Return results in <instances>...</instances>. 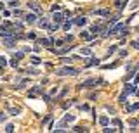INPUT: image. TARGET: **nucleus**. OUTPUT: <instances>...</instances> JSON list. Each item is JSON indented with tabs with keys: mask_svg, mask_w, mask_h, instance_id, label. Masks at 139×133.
Instances as JSON below:
<instances>
[{
	"mask_svg": "<svg viewBox=\"0 0 139 133\" xmlns=\"http://www.w3.org/2000/svg\"><path fill=\"white\" fill-rule=\"evenodd\" d=\"M78 73V69H75V67H70V66H64V67H59V69H56V74L59 76H73Z\"/></svg>",
	"mask_w": 139,
	"mask_h": 133,
	"instance_id": "1",
	"label": "nucleus"
},
{
	"mask_svg": "<svg viewBox=\"0 0 139 133\" xmlns=\"http://www.w3.org/2000/svg\"><path fill=\"white\" fill-rule=\"evenodd\" d=\"M99 83H101V80H87V81H84V83L78 85V90L87 88V86H96V85H99Z\"/></svg>",
	"mask_w": 139,
	"mask_h": 133,
	"instance_id": "2",
	"label": "nucleus"
},
{
	"mask_svg": "<svg viewBox=\"0 0 139 133\" xmlns=\"http://www.w3.org/2000/svg\"><path fill=\"white\" fill-rule=\"evenodd\" d=\"M73 121H75V116H73V114H66V116L63 118V121L59 123V128H64L68 123H73Z\"/></svg>",
	"mask_w": 139,
	"mask_h": 133,
	"instance_id": "3",
	"label": "nucleus"
},
{
	"mask_svg": "<svg viewBox=\"0 0 139 133\" xmlns=\"http://www.w3.org/2000/svg\"><path fill=\"white\" fill-rule=\"evenodd\" d=\"M123 28H125V24H122V23H118V24H117L115 28H111V29L108 31V35H118V31H122Z\"/></svg>",
	"mask_w": 139,
	"mask_h": 133,
	"instance_id": "4",
	"label": "nucleus"
},
{
	"mask_svg": "<svg viewBox=\"0 0 139 133\" xmlns=\"http://www.w3.org/2000/svg\"><path fill=\"white\" fill-rule=\"evenodd\" d=\"M73 23H75L77 26H85V24H87V19L84 17V16H80V17H77L75 21H73Z\"/></svg>",
	"mask_w": 139,
	"mask_h": 133,
	"instance_id": "5",
	"label": "nucleus"
},
{
	"mask_svg": "<svg viewBox=\"0 0 139 133\" xmlns=\"http://www.w3.org/2000/svg\"><path fill=\"white\" fill-rule=\"evenodd\" d=\"M123 92H125L127 95H129V93H136V86H134V85H129V83H127V85L123 86Z\"/></svg>",
	"mask_w": 139,
	"mask_h": 133,
	"instance_id": "6",
	"label": "nucleus"
},
{
	"mask_svg": "<svg viewBox=\"0 0 139 133\" xmlns=\"http://www.w3.org/2000/svg\"><path fill=\"white\" fill-rule=\"evenodd\" d=\"M80 36L84 38V40H92V38H94V35H92L90 31H82V33H80Z\"/></svg>",
	"mask_w": 139,
	"mask_h": 133,
	"instance_id": "7",
	"label": "nucleus"
},
{
	"mask_svg": "<svg viewBox=\"0 0 139 133\" xmlns=\"http://www.w3.org/2000/svg\"><path fill=\"white\" fill-rule=\"evenodd\" d=\"M94 14H98V16H108L109 10L108 9H96V10H94Z\"/></svg>",
	"mask_w": 139,
	"mask_h": 133,
	"instance_id": "8",
	"label": "nucleus"
},
{
	"mask_svg": "<svg viewBox=\"0 0 139 133\" xmlns=\"http://www.w3.org/2000/svg\"><path fill=\"white\" fill-rule=\"evenodd\" d=\"M118 102H120L122 105H127V93H125V92H123V93L118 97Z\"/></svg>",
	"mask_w": 139,
	"mask_h": 133,
	"instance_id": "9",
	"label": "nucleus"
},
{
	"mask_svg": "<svg viewBox=\"0 0 139 133\" xmlns=\"http://www.w3.org/2000/svg\"><path fill=\"white\" fill-rule=\"evenodd\" d=\"M24 19H26V23H35V21H37V16H35V14H26Z\"/></svg>",
	"mask_w": 139,
	"mask_h": 133,
	"instance_id": "10",
	"label": "nucleus"
},
{
	"mask_svg": "<svg viewBox=\"0 0 139 133\" xmlns=\"http://www.w3.org/2000/svg\"><path fill=\"white\" fill-rule=\"evenodd\" d=\"M40 43H42L44 47H50V45H52V40H50V38H42Z\"/></svg>",
	"mask_w": 139,
	"mask_h": 133,
	"instance_id": "11",
	"label": "nucleus"
},
{
	"mask_svg": "<svg viewBox=\"0 0 139 133\" xmlns=\"http://www.w3.org/2000/svg\"><path fill=\"white\" fill-rule=\"evenodd\" d=\"M28 5H30V9H33L35 12H37V14H42V10H40V7L37 5V4H35V2H31V4H28Z\"/></svg>",
	"mask_w": 139,
	"mask_h": 133,
	"instance_id": "12",
	"label": "nucleus"
},
{
	"mask_svg": "<svg viewBox=\"0 0 139 133\" xmlns=\"http://www.w3.org/2000/svg\"><path fill=\"white\" fill-rule=\"evenodd\" d=\"M4 43H5L7 47H12V45H16V40H14V38H5Z\"/></svg>",
	"mask_w": 139,
	"mask_h": 133,
	"instance_id": "13",
	"label": "nucleus"
},
{
	"mask_svg": "<svg viewBox=\"0 0 139 133\" xmlns=\"http://www.w3.org/2000/svg\"><path fill=\"white\" fill-rule=\"evenodd\" d=\"M99 123L103 124V126H108V123H109L108 116H101V118H99Z\"/></svg>",
	"mask_w": 139,
	"mask_h": 133,
	"instance_id": "14",
	"label": "nucleus"
},
{
	"mask_svg": "<svg viewBox=\"0 0 139 133\" xmlns=\"http://www.w3.org/2000/svg\"><path fill=\"white\" fill-rule=\"evenodd\" d=\"M52 19H54V23H63V14H54Z\"/></svg>",
	"mask_w": 139,
	"mask_h": 133,
	"instance_id": "15",
	"label": "nucleus"
},
{
	"mask_svg": "<svg viewBox=\"0 0 139 133\" xmlns=\"http://www.w3.org/2000/svg\"><path fill=\"white\" fill-rule=\"evenodd\" d=\"M38 26H40V28H49V23H47V19L42 17V21L38 23Z\"/></svg>",
	"mask_w": 139,
	"mask_h": 133,
	"instance_id": "16",
	"label": "nucleus"
},
{
	"mask_svg": "<svg viewBox=\"0 0 139 133\" xmlns=\"http://www.w3.org/2000/svg\"><path fill=\"white\" fill-rule=\"evenodd\" d=\"M9 112L14 116V114H19V112H21V109H19V107H9Z\"/></svg>",
	"mask_w": 139,
	"mask_h": 133,
	"instance_id": "17",
	"label": "nucleus"
},
{
	"mask_svg": "<svg viewBox=\"0 0 139 133\" xmlns=\"http://www.w3.org/2000/svg\"><path fill=\"white\" fill-rule=\"evenodd\" d=\"M96 64H99V61H98L96 57H92V59H90L89 62H87V66H96Z\"/></svg>",
	"mask_w": 139,
	"mask_h": 133,
	"instance_id": "18",
	"label": "nucleus"
},
{
	"mask_svg": "<svg viewBox=\"0 0 139 133\" xmlns=\"http://www.w3.org/2000/svg\"><path fill=\"white\" fill-rule=\"evenodd\" d=\"M71 28V21H66V23H63V29H70Z\"/></svg>",
	"mask_w": 139,
	"mask_h": 133,
	"instance_id": "19",
	"label": "nucleus"
},
{
	"mask_svg": "<svg viewBox=\"0 0 139 133\" xmlns=\"http://www.w3.org/2000/svg\"><path fill=\"white\" fill-rule=\"evenodd\" d=\"M113 124H117V126H118L120 130H122V121H120L118 118H115V119H113Z\"/></svg>",
	"mask_w": 139,
	"mask_h": 133,
	"instance_id": "20",
	"label": "nucleus"
},
{
	"mask_svg": "<svg viewBox=\"0 0 139 133\" xmlns=\"http://www.w3.org/2000/svg\"><path fill=\"white\" fill-rule=\"evenodd\" d=\"M136 109H139V102H136L132 107H127V111H129V112H130V111H136Z\"/></svg>",
	"mask_w": 139,
	"mask_h": 133,
	"instance_id": "21",
	"label": "nucleus"
},
{
	"mask_svg": "<svg viewBox=\"0 0 139 133\" xmlns=\"http://www.w3.org/2000/svg\"><path fill=\"white\" fill-rule=\"evenodd\" d=\"M130 45H132V47L136 48V50H139V38H137V40H134V42H132Z\"/></svg>",
	"mask_w": 139,
	"mask_h": 133,
	"instance_id": "22",
	"label": "nucleus"
},
{
	"mask_svg": "<svg viewBox=\"0 0 139 133\" xmlns=\"http://www.w3.org/2000/svg\"><path fill=\"white\" fill-rule=\"evenodd\" d=\"M80 54H82V55H89V54H90V48H82V50H80Z\"/></svg>",
	"mask_w": 139,
	"mask_h": 133,
	"instance_id": "23",
	"label": "nucleus"
},
{
	"mask_svg": "<svg viewBox=\"0 0 139 133\" xmlns=\"http://www.w3.org/2000/svg\"><path fill=\"white\" fill-rule=\"evenodd\" d=\"M10 33H7L5 31V28H0V36H9Z\"/></svg>",
	"mask_w": 139,
	"mask_h": 133,
	"instance_id": "24",
	"label": "nucleus"
},
{
	"mask_svg": "<svg viewBox=\"0 0 139 133\" xmlns=\"http://www.w3.org/2000/svg\"><path fill=\"white\" fill-rule=\"evenodd\" d=\"M73 131H77V133H80V131H87V128H80V126H75V128H73Z\"/></svg>",
	"mask_w": 139,
	"mask_h": 133,
	"instance_id": "25",
	"label": "nucleus"
},
{
	"mask_svg": "<svg viewBox=\"0 0 139 133\" xmlns=\"http://www.w3.org/2000/svg\"><path fill=\"white\" fill-rule=\"evenodd\" d=\"M5 131H7V133H12V131H14V124H7Z\"/></svg>",
	"mask_w": 139,
	"mask_h": 133,
	"instance_id": "26",
	"label": "nucleus"
},
{
	"mask_svg": "<svg viewBox=\"0 0 139 133\" xmlns=\"http://www.w3.org/2000/svg\"><path fill=\"white\" fill-rule=\"evenodd\" d=\"M137 7H139V0H134L132 5H130V9H137Z\"/></svg>",
	"mask_w": 139,
	"mask_h": 133,
	"instance_id": "27",
	"label": "nucleus"
},
{
	"mask_svg": "<svg viewBox=\"0 0 139 133\" xmlns=\"http://www.w3.org/2000/svg\"><path fill=\"white\" fill-rule=\"evenodd\" d=\"M31 62H33V64H40V59L37 55H33V57H31Z\"/></svg>",
	"mask_w": 139,
	"mask_h": 133,
	"instance_id": "28",
	"label": "nucleus"
},
{
	"mask_svg": "<svg viewBox=\"0 0 139 133\" xmlns=\"http://www.w3.org/2000/svg\"><path fill=\"white\" fill-rule=\"evenodd\" d=\"M104 133H113V131H117V130H113V128H108V126H104V130H103Z\"/></svg>",
	"mask_w": 139,
	"mask_h": 133,
	"instance_id": "29",
	"label": "nucleus"
},
{
	"mask_svg": "<svg viewBox=\"0 0 139 133\" xmlns=\"http://www.w3.org/2000/svg\"><path fill=\"white\" fill-rule=\"evenodd\" d=\"M18 4H19V0H10V2H9V5H10V7H16Z\"/></svg>",
	"mask_w": 139,
	"mask_h": 133,
	"instance_id": "30",
	"label": "nucleus"
},
{
	"mask_svg": "<svg viewBox=\"0 0 139 133\" xmlns=\"http://www.w3.org/2000/svg\"><path fill=\"white\" fill-rule=\"evenodd\" d=\"M10 66H12V67H18V57H16V59H12V61H10Z\"/></svg>",
	"mask_w": 139,
	"mask_h": 133,
	"instance_id": "31",
	"label": "nucleus"
},
{
	"mask_svg": "<svg viewBox=\"0 0 139 133\" xmlns=\"http://www.w3.org/2000/svg\"><path fill=\"white\" fill-rule=\"evenodd\" d=\"M61 62H64V64H70V62H71V59H70V57H63V59H61Z\"/></svg>",
	"mask_w": 139,
	"mask_h": 133,
	"instance_id": "32",
	"label": "nucleus"
},
{
	"mask_svg": "<svg viewBox=\"0 0 139 133\" xmlns=\"http://www.w3.org/2000/svg\"><path fill=\"white\" fill-rule=\"evenodd\" d=\"M113 52H117V45H111V47H109L108 54H113Z\"/></svg>",
	"mask_w": 139,
	"mask_h": 133,
	"instance_id": "33",
	"label": "nucleus"
},
{
	"mask_svg": "<svg viewBox=\"0 0 139 133\" xmlns=\"http://www.w3.org/2000/svg\"><path fill=\"white\" fill-rule=\"evenodd\" d=\"M50 10H52V12H56V10H59V5H58V4H54V5L50 7Z\"/></svg>",
	"mask_w": 139,
	"mask_h": 133,
	"instance_id": "34",
	"label": "nucleus"
},
{
	"mask_svg": "<svg viewBox=\"0 0 139 133\" xmlns=\"http://www.w3.org/2000/svg\"><path fill=\"white\" fill-rule=\"evenodd\" d=\"M117 66H118L117 62H115V64H106V66H104V69H109V67H117Z\"/></svg>",
	"mask_w": 139,
	"mask_h": 133,
	"instance_id": "35",
	"label": "nucleus"
},
{
	"mask_svg": "<svg viewBox=\"0 0 139 133\" xmlns=\"http://www.w3.org/2000/svg\"><path fill=\"white\" fill-rule=\"evenodd\" d=\"M0 66H5V57H0Z\"/></svg>",
	"mask_w": 139,
	"mask_h": 133,
	"instance_id": "36",
	"label": "nucleus"
},
{
	"mask_svg": "<svg viewBox=\"0 0 139 133\" xmlns=\"http://www.w3.org/2000/svg\"><path fill=\"white\" fill-rule=\"evenodd\" d=\"M0 121H5V114L0 111Z\"/></svg>",
	"mask_w": 139,
	"mask_h": 133,
	"instance_id": "37",
	"label": "nucleus"
},
{
	"mask_svg": "<svg viewBox=\"0 0 139 133\" xmlns=\"http://www.w3.org/2000/svg\"><path fill=\"white\" fill-rule=\"evenodd\" d=\"M28 73H31V74H37V69H33V67H30V69H28Z\"/></svg>",
	"mask_w": 139,
	"mask_h": 133,
	"instance_id": "38",
	"label": "nucleus"
},
{
	"mask_svg": "<svg viewBox=\"0 0 139 133\" xmlns=\"http://www.w3.org/2000/svg\"><path fill=\"white\" fill-rule=\"evenodd\" d=\"M120 57H127V52L125 50H120Z\"/></svg>",
	"mask_w": 139,
	"mask_h": 133,
	"instance_id": "39",
	"label": "nucleus"
},
{
	"mask_svg": "<svg viewBox=\"0 0 139 133\" xmlns=\"http://www.w3.org/2000/svg\"><path fill=\"white\" fill-rule=\"evenodd\" d=\"M2 9H4V4H2V2H0V10H2Z\"/></svg>",
	"mask_w": 139,
	"mask_h": 133,
	"instance_id": "40",
	"label": "nucleus"
}]
</instances>
